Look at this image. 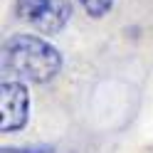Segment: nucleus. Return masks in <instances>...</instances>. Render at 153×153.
<instances>
[{
  "label": "nucleus",
  "instance_id": "nucleus-1",
  "mask_svg": "<svg viewBox=\"0 0 153 153\" xmlns=\"http://www.w3.org/2000/svg\"><path fill=\"white\" fill-rule=\"evenodd\" d=\"M3 62L15 76L35 84L52 82L62 69L59 50L50 40L30 32H17L7 37L3 47Z\"/></svg>",
  "mask_w": 153,
  "mask_h": 153
},
{
  "label": "nucleus",
  "instance_id": "nucleus-2",
  "mask_svg": "<svg viewBox=\"0 0 153 153\" xmlns=\"http://www.w3.org/2000/svg\"><path fill=\"white\" fill-rule=\"evenodd\" d=\"M30 119V91L17 79H3L0 84V131H22Z\"/></svg>",
  "mask_w": 153,
  "mask_h": 153
},
{
  "label": "nucleus",
  "instance_id": "nucleus-3",
  "mask_svg": "<svg viewBox=\"0 0 153 153\" xmlns=\"http://www.w3.org/2000/svg\"><path fill=\"white\" fill-rule=\"evenodd\" d=\"M69 17H72L69 0H50V5H47L30 25L42 35H57V32L64 30V25L69 22Z\"/></svg>",
  "mask_w": 153,
  "mask_h": 153
},
{
  "label": "nucleus",
  "instance_id": "nucleus-4",
  "mask_svg": "<svg viewBox=\"0 0 153 153\" xmlns=\"http://www.w3.org/2000/svg\"><path fill=\"white\" fill-rule=\"evenodd\" d=\"M47 5H50V0H15V15L20 20L32 22Z\"/></svg>",
  "mask_w": 153,
  "mask_h": 153
},
{
  "label": "nucleus",
  "instance_id": "nucleus-5",
  "mask_svg": "<svg viewBox=\"0 0 153 153\" xmlns=\"http://www.w3.org/2000/svg\"><path fill=\"white\" fill-rule=\"evenodd\" d=\"M76 5H82V10L94 20H101L114 10V0H74Z\"/></svg>",
  "mask_w": 153,
  "mask_h": 153
},
{
  "label": "nucleus",
  "instance_id": "nucleus-6",
  "mask_svg": "<svg viewBox=\"0 0 153 153\" xmlns=\"http://www.w3.org/2000/svg\"><path fill=\"white\" fill-rule=\"evenodd\" d=\"M3 153H52V146H32V148H17V146H13V148H3Z\"/></svg>",
  "mask_w": 153,
  "mask_h": 153
}]
</instances>
